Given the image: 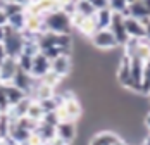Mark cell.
<instances>
[{"mask_svg":"<svg viewBox=\"0 0 150 145\" xmlns=\"http://www.w3.org/2000/svg\"><path fill=\"white\" fill-rule=\"evenodd\" d=\"M17 71H19V68H17L16 59H9V57L5 59V62L0 66V78L4 81V85L12 83V80H14V76Z\"/></svg>","mask_w":150,"mask_h":145,"instance_id":"obj_14","label":"cell"},{"mask_svg":"<svg viewBox=\"0 0 150 145\" xmlns=\"http://www.w3.org/2000/svg\"><path fill=\"white\" fill-rule=\"evenodd\" d=\"M24 47V36L23 31H16L11 26L5 24V38H4V48L9 59H17L23 54Z\"/></svg>","mask_w":150,"mask_h":145,"instance_id":"obj_3","label":"cell"},{"mask_svg":"<svg viewBox=\"0 0 150 145\" xmlns=\"http://www.w3.org/2000/svg\"><path fill=\"white\" fill-rule=\"evenodd\" d=\"M2 85H4V81H2V78H0V87H2Z\"/></svg>","mask_w":150,"mask_h":145,"instance_id":"obj_36","label":"cell"},{"mask_svg":"<svg viewBox=\"0 0 150 145\" xmlns=\"http://www.w3.org/2000/svg\"><path fill=\"white\" fill-rule=\"evenodd\" d=\"M45 145H66L64 142H60V140H57V138H54L52 142H48V144H45Z\"/></svg>","mask_w":150,"mask_h":145,"instance_id":"obj_33","label":"cell"},{"mask_svg":"<svg viewBox=\"0 0 150 145\" xmlns=\"http://www.w3.org/2000/svg\"><path fill=\"white\" fill-rule=\"evenodd\" d=\"M30 104H31V99H30V97H26L24 100H21L17 105L11 107V109H9V112H7L5 116L9 117V121H17V119L26 117V112H28Z\"/></svg>","mask_w":150,"mask_h":145,"instance_id":"obj_15","label":"cell"},{"mask_svg":"<svg viewBox=\"0 0 150 145\" xmlns=\"http://www.w3.org/2000/svg\"><path fill=\"white\" fill-rule=\"evenodd\" d=\"M43 23H45V29L50 33H55V35H71V17L62 12V11H54V12H48L43 16Z\"/></svg>","mask_w":150,"mask_h":145,"instance_id":"obj_2","label":"cell"},{"mask_svg":"<svg viewBox=\"0 0 150 145\" xmlns=\"http://www.w3.org/2000/svg\"><path fill=\"white\" fill-rule=\"evenodd\" d=\"M76 135H78V128H76V123L71 121H60L59 124L55 126V138L64 142L66 145H71L74 142Z\"/></svg>","mask_w":150,"mask_h":145,"instance_id":"obj_6","label":"cell"},{"mask_svg":"<svg viewBox=\"0 0 150 145\" xmlns=\"http://www.w3.org/2000/svg\"><path fill=\"white\" fill-rule=\"evenodd\" d=\"M16 62H17V68H19L21 71H24V72L30 74L31 64H33V57H31V55H28V54H21L19 57L16 59Z\"/></svg>","mask_w":150,"mask_h":145,"instance_id":"obj_24","label":"cell"},{"mask_svg":"<svg viewBox=\"0 0 150 145\" xmlns=\"http://www.w3.org/2000/svg\"><path fill=\"white\" fill-rule=\"evenodd\" d=\"M142 145H150V133L143 138V144H142Z\"/></svg>","mask_w":150,"mask_h":145,"instance_id":"obj_34","label":"cell"},{"mask_svg":"<svg viewBox=\"0 0 150 145\" xmlns=\"http://www.w3.org/2000/svg\"><path fill=\"white\" fill-rule=\"evenodd\" d=\"M116 78L119 81L121 87L131 90V71H129V57L122 54V57L119 60V66H117V72H116Z\"/></svg>","mask_w":150,"mask_h":145,"instance_id":"obj_10","label":"cell"},{"mask_svg":"<svg viewBox=\"0 0 150 145\" xmlns=\"http://www.w3.org/2000/svg\"><path fill=\"white\" fill-rule=\"evenodd\" d=\"M109 9H110L112 14H121L124 17L126 9H128V2L126 0H110L109 2Z\"/></svg>","mask_w":150,"mask_h":145,"instance_id":"obj_23","label":"cell"},{"mask_svg":"<svg viewBox=\"0 0 150 145\" xmlns=\"http://www.w3.org/2000/svg\"><path fill=\"white\" fill-rule=\"evenodd\" d=\"M124 28L129 38L133 40H145V24L133 17H124Z\"/></svg>","mask_w":150,"mask_h":145,"instance_id":"obj_11","label":"cell"},{"mask_svg":"<svg viewBox=\"0 0 150 145\" xmlns=\"http://www.w3.org/2000/svg\"><path fill=\"white\" fill-rule=\"evenodd\" d=\"M114 145H128V144H126V142H124L122 138H119V140H117V142H116Z\"/></svg>","mask_w":150,"mask_h":145,"instance_id":"obj_35","label":"cell"},{"mask_svg":"<svg viewBox=\"0 0 150 145\" xmlns=\"http://www.w3.org/2000/svg\"><path fill=\"white\" fill-rule=\"evenodd\" d=\"M4 38H5V26H0V43H4Z\"/></svg>","mask_w":150,"mask_h":145,"instance_id":"obj_32","label":"cell"},{"mask_svg":"<svg viewBox=\"0 0 150 145\" xmlns=\"http://www.w3.org/2000/svg\"><path fill=\"white\" fill-rule=\"evenodd\" d=\"M2 116H4V114H0V119H2Z\"/></svg>","mask_w":150,"mask_h":145,"instance_id":"obj_37","label":"cell"},{"mask_svg":"<svg viewBox=\"0 0 150 145\" xmlns=\"http://www.w3.org/2000/svg\"><path fill=\"white\" fill-rule=\"evenodd\" d=\"M90 42L93 47H97L100 50H112V48L119 47L117 42H116V38H114V35L109 29H98L90 38Z\"/></svg>","mask_w":150,"mask_h":145,"instance_id":"obj_5","label":"cell"},{"mask_svg":"<svg viewBox=\"0 0 150 145\" xmlns=\"http://www.w3.org/2000/svg\"><path fill=\"white\" fill-rule=\"evenodd\" d=\"M33 133H36L42 140H43V144H48V142H52L54 138H55V126H52V124H47L43 121H40L38 124H36V128Z\"/></svg>","mask_w":150,"mask_h":145,"instance_id":"obj_16","label":"cell"},{"mask_svg":"<svg viewBox=\"0 0 150 145\" xmlns=\"http://www.w3.org/2000/svg\"><path fill=\"white\" fill-rule=\"evenodd\" d=\"M24 7H26V4H23V2H0V9L5 12L7 17L24 12Z\"/></svg>","mask_w":150,"mask_h":145,"instance_id":"obj_20","label":"cell"},{"mask_svg":"<svg viewBox=\"0 0 150 145\" xmlns=\"http://www.w3.org/2000/svg\"><path fill=\"white\" fill-rule=\"evenodd\" d=\"M5 59H7V54H5V48H4V43H0V66L5 62Z\"/></svg>","mask_w":150,"mask_h":145,"instance_id":"obj_28","label":"cell"},{"mask_svg":"<svg viewBox=\"0 0 150 145\" xmlns=\"http://www.w3.org/2000/svg\"><path fill=\"white\" fill-rule=\"evenodd\" d=\"M45 116V111H43V107L40 105V102L36 100H31L30 107H28V112H26V117L33 121V123H40L42 119Z\"/></svg>","mask_w":150,"mask_h":145,"instance_id":"obj_18","label":"cell"},{"mask_svg":"<svg viewBox=\"0 0 150 145\" xmlns=\"http://www.w3.org/2000/svg\"><path fill=\"white\" fill-rule=\"evenodd\" d=\"M60 99H62V104L55 109V114H57V119L60 121H71V123H76L79 117L83 116V105L81 102L78 100L74 93L71 90H66L59 93Z\"/></svg>","mask_w":150,"mask_h":145,"instance_id":"obj_1","label":"cell"},{"mask_svg":"<svg viewBox=\"0 0 150 145\" xmlns=\"http://www.w3.org/2000/svg\"><path fill=\"white\" fill-rule=\"evenodd\" d=\"M24 23H26V11L7 17V26H11L16 31H24Z\"/></svg>","mask_w":150,"mask_h":145,"instance_id":"obj_21","label":"cell"},{"mask_svg":"<svg viewBox=\"0 0 150 145\" xmlns=\"http://www.w3.org/2000/svg\"><path fill=\"white\" fill-rule=\"evenodd\" d=\"M4 92H5V99H7V104H9V109L14 107V105H17L21 100H24V99L28 97L23 90H19L17 87H14L12 83L4 85Z\"/></svg>","mask_w":150,"mask_h":145,"instance_id":"obj_13","label":"cell"},{"mask_svg":"<svg viewBox=\"0 0 150 145\" xmlns=\"http://www.w3.org/2000/svg\"><path fill=\"white\" fill-rule=\"evenodd\" d=\"M143 124H145V128L150 131V111L145 114V119H143Z\"/></svg>","mask_w":150,"mask_h":145,"instance_id":"obj_31","label":"cell"},{"mask_svg":"<svg viewBox=\"0 0 150 145\" xmlns=\"http://www.w3.org/2000/svg\"><path fill=\"white\" fill-rule=\"evenodd\" d=\"M40 81H42V83H45V85H48V87H52L54 90H55V88H57V87L60 85V81H62V78H59V76H57L55 72L48 71V72L45 74V76H43V78L40 80Z\"/></svg>","mask_w":150,"mask_h":145,"instance_id":"obj_25","label":"cell"},{"mask_svg":"<svg viewBox=\"0 0 150 145\" xmlns=\"http://www.w3.org/2000/svg\"><path fill=\"white\" fill-rule=\"evenodd\" d=\"M95 21H97V26L98 29H109L110 26V21H112V12L110 9H102V11H97L95 12Z\"/></svg>","mask_w":150,"mask_h":145,"instance_id":"obj_19","label":"cell"},{"mask_svg":"<svg viewBox=\"0 0 150 145\" xmlns=\"http://www.w3.org/2000/svg\"><path fill=\"white\" fill-rule=\"evenodd\" d=\"M9 112V104L5 99V92H4V85L0 87V114H7Z\"/></svg>","mask_w":150,"mask_h":145,"instance_id":"obj_26","label":"cell"},{"mask_svg":"<svg viewBox=\"0 0 150 145\" xmlns=\"http://www.w3.org/2000/svg\"><path fill=\"white\" fill-rule=\"evenodd\" d=\"M121 136L114 131H109V130H104V131H98L95 133L93 136L90 138V144L88 145H114Z\"/></svg>","mask_w":150,"mask_h":145,"instance_id":"obj_12","label":"cell"},{"mask_svg":"<svg viewBox=\"0 0 150 145\" xmlns=\"http://www.w3.org/2000/svg\"><path fill=\"white\" fill-rule=\"evenodd\" d=\"M48 71H50V60H48L42 52H38V54L33 57V64H31V71H30L31 78H35V80L40 81Z\"/></svg>","mask_w":150,"mask_h":145,"instance_id":"obj_8","label":"cell"},{"mask_svg":"<svg viewBox=\"0 0 150 145\" xmlns=\"http://www.w3.org/2000/svg\"><path fill=\"white\" fill-rule=\"evenodd\" d=\"M109 31L114 35L117 45H124L128 43L129 36L126 33V28H124V17L121 14H112V21H110V26H109Z\"/></svg>","mask_w":150,"mask_h":145,"instance_id":"obj_7","label":"cell"},{"mask_svg":"<svg viewBox=\"0 0 150 145\" xmlns=\"http://www.w3.org/2000/svg\"><path fill=\"white\" fill-rule=\"evenodd\" d=\"M91 5L95 11H102V9H107L109 7V0H90Z\"/></svg>","mask_w":150,"mask_h":145,"instance_id":"obj_27","label":"cell"},{"mask_svg":"<svg viewBox=\"0 0 150 145\" xmlns=\"http://www.w3.org/2000/svg\"><path fill=\"white\" fill-rule=\"evenodd\" d=\"M124 17H133L142 21L143 24L150 19V0H143V2H128V9Z\"/></svg>","mask_w":150,"mask_h":145,"instance_id":"obj_4","label":"cell"},{"mask_svg":"<svg viewBox=\"0 0 150 145\" xmlns=\"http://www.w3.org/2000/svg\"><path fill=\"white\" fill-rule=\"evenodd\" d=\"M149 97H150V95H149Z\"/></svg>","mask_w":150,"mask_h":145,"instance_id":"obj_38","label":"cell"},{"mask_svg":"<svg viewBox=\"0 0 150 145\" xmlns=\"http://www.w3.org/2000/svg\"><path fill=\"white\" fill-rule=\"evenodd\" d=\"M145 40L150 42V19L145 23Z\"/></svg>","mask_w":150,"mask_h":145,"instance_id":"obj_29","label":"cell"},{"mask_svg":"<svg viewBox=\"0 0 150 145\" xmlns=\"http://www.w3.org/2000/svg\"><path fill=\"white\" fill-rule=\"evenodd\" d=\"M7 24V16H5V12L0 9V26H5Z\"/></svg>","mask_w":150,"mask_h":145,"instance_id":"obj_30","label":"cell"},{"mask_svg":"<svg viewBox=\"0 0 150 145\" xmlns=\"http://www.w3.org/2000/svg\"><path fill=\"white\" fill-rule=\"evenodd\" d=\"M71 69H73V60H71V55H59L54 60H50V71L55 72L59 78H66L71 74Z\"/></svg>","mask_w":150,"mask_h":145,"instance_id":"obj_9","label":"cell"},{"mask_svg":"<svg viewBox=\"0 0 150 145\" xmlns=\"http://www.w3.org/2000/svg\"><path fill=\"white\" fill-rule=\"evenodd\" d=\"M95 9H93V5H91L90 0H81V2H76V14L83 16V17H91V16H95Z\"/></svg>","mask_w":150,"mask_h":145,"instance_id":"obj_22","label":"cell"},{"mask_svg":"<svg viewBox=\"0 0 150 145\" xmlns=\"http://www.w3.org/2000/svg\"><path fill=\"white\" fill-rule=\"evenodd\" d=\"M78 31L81 33V35H85V36H88L91 38L97 31H98V26H97V21H95V16H91V17H85L83 19V23L79 24V28Z\"/></svg>","mask_w":150,"mask_h":145,"instance_id":"obj_17","label":"cell"}]
</instances>
